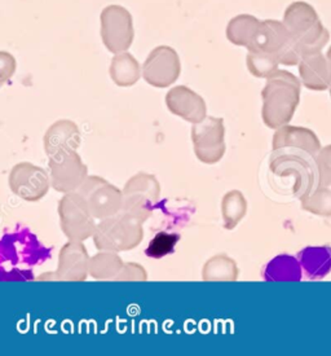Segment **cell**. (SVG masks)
<instances>
[{"label":"cell","mask_w":331,"mask_h":356,"mask_svg":"<svg viewBox=\"0 0 331 356\" xmlns=\"http://www.w3.org/2000/svg\"><path fill=\"white\" fill-rule=\"evenodd\" d=\"M284 24L291 33L299 54L321 48L329 40V31L322 26L321 21L312 6L304 1H295L285 12Z\"/></svg>","instance_id":"1"},{"label":"cell","mask_w":331,"mask_h":356,"mask_svg":"<svg viewBox=\"0 0 331 356\" xmlns=\"http://www.w3.org/2000/svg\"><path fill=\"white\" fill-rule=\"evenodd\" d=\"M248 51H263L271 54L284 64H293L299 55L296 42L284 22L275 19L262 21L255 43Z\"/></svg>","instance_id":"2"},{"label":"cell","mask_w":331,"mask_h":356,"mask_svg":"<svg viewBox=\"0 0 331 356\" xmlns=\"http://www.w3.org/2000/svg\"><path fill=\"white\" fill-rule=\"evenodd\" d=\"M101 38L112 54L126 52L135 38L133 16L122 6H108L101 12Z\"/></svg>","instance_id":"3"},{"label":"cell","mask_w":331,"mask_h":356,"mask_svg":"<svg viewBox=\"0 0 331 356\" xmlns=\"http://www.w3.org/2000/svg\"><path fill=\"white\" fill-rule=\"evenodd\" d=\"M142 228L133 216H119L99 225L95 234L99 249L130 250L142 241Z\"/></svg>","instance_id":"4"},{"label":"cell","mask_w":331,"mask_h":356,"mask_svg":"<svg viewBox=\"0 0 331 356\" xmlns=\"http://www.w3.org/2000/svg\"><path fill=\"white\" fill-rule=\"evenodd\" d=\"M180 58L178 52L169 46L154 48L142 66L144 79L154 87H169L179 78Z\"/></svg>","instance_id":"5"},{"label":"cell","mask_w":331,"mask_h":356,"mask_svg":"<svg viewBox=\"0 0 331 356\" xmlns=\"http://www.w3.org/2000/svg\"><path fill=\"white\" fill-rule=\"evenodd\" d=\"M194 150L199 160L205 163L218 162L224 152V124L223 120L206 118L196 123L192 130Z\"/></svg>","instance_id":"6"},{"label":"cell","mask_w":331,"mask_h":356,"mask_svg":"<svg viewBox=\"0 0 331 356\" xmlns=\"http://www.w3.org/2000/svg\"><path fill=\"white\" fill-rule=\"evenodd\" d=\"M166 104L171 112L192 123L203 121L206 115V104L203 99L184 86L172 88L166 96Z\"/></svg>","instance_id":"7"},{"label":"cell","mask_w":331,"mask_h":356,"mask_svg":"<svg viewBox=\"0 0 331 356\" xmlns=\"http://www.w3.org/2000/svg\"><path fill=\"white\" fill-rule=\"evenodd\" d=\"M10 188L19 197L25 198L28 193V184L37 191L39 197L44 196L48 191V179L46 172L30 163H19L10 174Z\"/></svg>","instance_id":"8"},{"label":"cell","mask_w":331,"mask_h":356,"mask_svg":"<svg viewBox=\"0 0 331 356\" xmlns=\"http://www.w3.org/2000/svg\"><path fill=\"white\" fill-rule=\"evenodd\" d=\"M304 275L309 280H321L331 272L330 246H308L298 254Z\"/></svg>","instance_id":"9"},{"label":"cell","mask_w":331,"mask_h":356,"mask_svg":"<svg viewBox=\"0 0 331 356\" xmlns=\"http://www.w3.org/2000/svg\"><path fill=\"white\" fill-rule=\"evenodd\" d=\"M260 25H262V21H259L254 16H250V15L236 16L228 24V40L235 46H241L248 49L255 43Z\"/></svg>","instance_id":"10"},{"label":"cell","mask_w":331,"mask_h":356,"mask_svg":"<svg viewBox=\"0 0 331 356\" xmlns=\"http://www.w3.org/2000/svg\"><path fill=\"white\" fill-rule=\"evenodd\" d=\"M303 270L298 258L293 255H278L266 264L264 279L268 282H300Z\"/></svg>","instance_id":"11"},{"label":"cell","mask_w":331,"mask_h":356,"mask_svg":"<svg viewBox=\"0 0 331 356\" xmlns=\"http://www.w3.org/2000/svg\"><path fill=\"white\" fill-rule=\"evenodd\" d=\"M110 76L115 85L121 87L133 86L140 78V65L137 60L127 51L117 54L110 65Z\"/></svg>","instance_id":"12"},{"label":"cell","mask_w":331,"mask_h":356,"mask_svg":"<svg viewBox=\"0 0 331 356\" xmlns=\"http://www.w3.org/2000/svg\"><path fill=\"white\" fill-rule=\"evenodd\" d=\"M85 262H87V254L85 250L76 244H67L64 250L60 254V275L61 277H65V280H71V267H76L79 271L85 275Z\"/></svg>","instance_id":"13"},{"label":"cell","mask_w":331,"mask_h":356,"mask_svg":"<svg viewBox=\"0 0 331 356\" xmlns=\"http://www.w3.org/2000/svg\"><path fill=\"white\" fill-rule=\"evenodd\" d=\"M246 202L241 192L233 191L224 197L223 201V214L226 219V228H235V225L242 219L246 210Z\"/></svg>","instance_id":"14"},{"label":"cell","mask_w":331,"mask_h":356,"mask_svg":"<svg viewBox=\"0 0 331 356\" xmlns=\"http://www.w3.org/2000/svg\"><path fill=\"white\" fill-rule=\"evenodd\" d=\"M277 61L278 60L273 55L263 51H248L247 55V67L255 76L269 74L277 65Z\"/></svg>","instance_id":"15"},{"label":"cell","mask_w":331,"mask_h":356,"mask_svg":"<svg viewBox=\"0 0 331 356\" xmlns=\"http://www.w3.org/2000/svg\"><path fill=\"white\" fill-rule=\"evenodd\" d=\"M180 240L179 234H166V232H161L157 234L151 244L148 246V249L145 250V254L149 258H154V259H161L164 255L172 253L175 249V245L178 244Z\"/></svg>","instance_id":"16"}]
</instances>
